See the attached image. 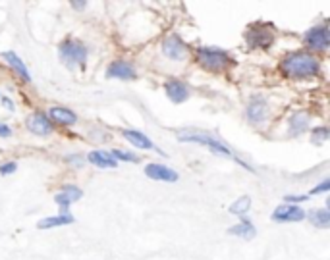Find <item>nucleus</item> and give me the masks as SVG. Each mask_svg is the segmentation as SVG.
I'll use <instances>...</instances> for the list:
<instances>
[{
	"label": "nucleus",
	"instance_id": "nucleus-1",
	"mask_svg": "<svg viewBox=\"0 0 330 260\" xmlns=\"http://www.w3.org/2000/svg\"><path fill=\"white\" fill-rule=\"evenodd\" d=\"M319 68H321L319 60L309 52H292L280 64V69L292 79L313 77L319 73Z\"/></svg>",
	"mask_w": 330,
	"mask_h": 260
},
{
	"label": "nucleus",
	"instance_id": "nucleus-7",
	"mask_svg": "<svg viewBox=\"0 0 330 260\" xmlns=\"http://www.w3.org/2000/svg\"><path fill=\"white\" fill-rule=\"evenodd\" d=\"M267 112H269V106H267V101H265L263 97H253V99L249 101V104H247V108H245V116H247V120H249L251 123H261V121H265Z\"/></svg>",
	"mask_w": 330,
	"mask_h": 260
},
{
	"label": "nucleus",
	"instance_id": "nucleus-9",
	"mask_svg": "<svg viewBox=\"0 0 330 260\" xmlns=\"http://www.w3.org/2000/svg\"><path fill=\"white\" fill-rule=\"evenodd\" d=\"M145 175L155 179V181H168V183L178 181V177H180L172 168H168L165 164H147L145 166Z\"/></svg>",
	"mask_w": 330,
	"mask_h": 260
},
{
	"label": "nucleus",
	"instance_id": "nucleus-11",
	"mask_svg": "<svg viewBox=\"0 0 330 260\" xmlns=\"http://www.w3.org/2000/svg\"><path fill=\"white\" fill-rule=\"evenodd\" d=\"M163 52L165 56H168L170 60H183L185 54H187V49L183 45V41L178 37V35H170L163 43Z\"/></svg>",
	"mask_w": 330,
	"mask_h": 260
},
{
	"label": "nucleus",
	"instance_id": "nucleus-24",
	"mask_svg": "<svg viewBox=\"0 0 330 260\" xmlns=\"http://www.w3.org/2000/svg\"><path fill=\"white\" fill-rule=\"evenodd\" d=\"M112 158L118 162V160H124V162H139V158L135 155H131V153H126V151H112L110 153Z\"/></svg>",
	"mask_w": 330,
	"mask_h": 260
},
{
	"label": "nucleus",
	"instance_id": "nucleus-3",
	"mask_svg": "<svg viewBox=\"0 0 330 260\" xmlns=\"http://www.w3.org/2000/svg\"><path fill=\"white\" fill-rule=\"evenodd\" d=\"M58 56H60V60H62L68 68H75V66H79V64H85V60H87V49H85L81 43H77V41H66V43L60 45Z\"/></svg>",
	"mask_w": 330,
	"mask_h": 260
},
{
	"label": "nucleus",
	"instance_id": "nucleus-32",
	"mask_svg": "<svg viewBox=\"0 0 330 260\" xmlns=\"http://www.w3.org/2000/svg\"><path fill=\"white\" fill-rule=\"evenodd\" d=\"M66 160H68V162H73V164H79V162H81V158H79V156H68Z\"/></svg>",
	"mask_w": 330,
	"mask_h": 260
},
{
	"label": "nucleus",
	"instance_id": "nucleus-23",
	"mask_svg": "<svg viewBox=\"0 0 330 260\" xmlns=\"http://www.w3.org/2000/svg\"><path fill=\"white\" fill-rule=\"evenodd\" d=\"M327 139H329V129H327V127H317V129L313 131L311 141H313L315 145H323Z\"/></svg>",
	"mask_w": 330,
	"mask_h": 260
},
{
	"label": "nucleus",
	"instance_id": "nucleus-19",
	"mask_svg": "<svg viewBox=\"0 0 330 260\" xmlns=\"http://www.w3.org/2000/svg\"><path fill=\"white\" fill-rule=\"evenodd\" d=\"M51 118L58 121V123H64V125H72V123H75L77 121V116L72 112V110H68V108H60V106H55V108H51Z\"/></svg>",
	"mask_w": 330,
	"mask_h": 260
},
{
	"label": "nucleus",
	"instance_id": "nucleus-17",
	"mask_svg": "<svg viewBox=\"0 0 330 260\" xmlns=\"http://www.w3.org/2000/svg\"><path fill=\"white\" fill-rule=\"evenodd\" d=\"M87 160H89L93 166H99V168H116V166H118V162H116V160L112 158V155L107 153V151H93V153H89Z\"/></svg>",
	"mask_w": 330,
	"mask_h": 260
},
{
	"label": "nucleus",
	"instance_id": "nucleus-20",
	"mask_svg": "<svg viewBox=\"0 0 330 260\" xmlns=\"http://www.w3.org/2000/svg\"><path fill=\"white\" fill-rule=\"evenodd\" d=\"M228 233H230V235L243 237V239H253V237L257 235V231H255L253 224H249L247 220H243V222H241V224H238V225H232V227L228 229Z\"/></svg>",
	"mask_w": 330,
	"mask_h": 260
},
{
	"label": "nucleus",
	"instance_id": "nucleus-28",
	"mask_svg": "<svg viewBox=\"0 0 330 260\" xmlns=\"http://www.w3.org/2000/svg\"><path fill=\"white\" fill-rule=\"evenodd\" d=\"M329 189H330V181L329 179H325V181H323L319 187H315L311 193H313V195H315V193H325V191H329Z\"/></svg>",
	"mask_w": 330,
	"mask_h": 260
},
{
	"label": "nucleus",
	"instance_id": "nucleus-13",
	"mask_svg": "<svg viewBox=\"0 0 330 260\" xmlns=\"http://www.w3.org/2000/svg\"><path fill=\"white\" fill-rule=\"evenodd\" d=\"M107 75H109V77H114V79H133V77H135V68H133L129 62L116 60V62H112L109 66Z\"/></svg>",
	"mask_w": 330,
	"mask_h": 260
},
{
	"label": "nucleus",
	"instance_id": "nucleus-18",
	"mask_svg": "<svg viewBox=\"0 0 330 260\" xmlns=\"http://www.w3.org/2000/svg\"><path fill=\"white\" fill-rule=\"evenodd\" d=\"M72 222H73V216H70V214H66V216L58 214V216L43 218V220L37 224V227H39V229H51V227H58V225H68V224H72Z\"/></svg>",
	"mask_w": 330,
	"mask_h": 260
},
{
	"label": "nucleus",
	"instance_id": "nucleus-16",
	"mask_svg": "<svg viewBox=\"0 0 330 260\" xmlns=\"http://www.w3.org/2000/svg\"><path fill=\"white\" fill-rule=\"evenodd\" d=\"M124 137L133 145V147H137V149H145V151H149V149H155V145L151 143V139L145 135V133H141V131H135V129H126L124 131Z\"/></svg>",
	"mask_w": 330,
	"mask_h": 260
},
{
	"label": "nucleus",
	"instance_id": "nucleus-29",
	"mask_svg": "<svg viewBox=\"0 0 330 260\" xmlns=\"http://www.w3.org/2000/svg\"><path fill=\"white\" fill-rule=\"evenodd\" d=\"M10 135H12V129L6 123H0V137H10Z\"/></svg>",
	"mask_w": 330,
	"mask_h": 260
},
{
	"label": "nucleus",
	"instance_id": "nucleus-12",
	"mask_svg": "<svg viewBox=\"0 0 330 260\" xmlns=\"http://www.w3.org/2000/svg\"><path fill=\"white\" fill-rule=\"evenodd\" d=\"M25 123H27V129H29L31 133H35V135H49V133L53 131L51 121H49V118H47L43 112L31 114Z\"/></svg>",
	"mask_w": 330,
	"mask_h": 260
},
{
	"label": "nucleus",
	"instance_id": "nucleus-6",
	"mask_svg": "<svg viewBox=\"0 0 330 260\" xmlns=\"http://www.w3.org/2000/svg\"><path fill=\"white\" fill-rule=\"evenodd\" d=\"M245 41H247L249 47L269 49L273 45V31L269 27H251L245 33Z\"/></svg>",
	"mask_w": 330,
	"mask_h": 260
},
{
	"label": "nucleus",
	"instance_id": "nucleus-27",
	"mask_svg": "<svg viewBox=\"0 0 330 260\" xmlns=\"http://www.w3.org/2000/svg\"><path fill=\"white\" fill-rule=\"evenodd\" d=\"M284 201L286 203H305V201H309L307 199V195H288V197H284Z\"/></svg>",
	"mask_w": 330,
	"mask_h": 260
},
{
	"label": "nucleus",
	"instance_id": "nucleus-31",
	"mask_svg": "<svg viewBox=\"0 0 330 260\" xmlns=\"http://www.w3.org/2000/svg\"><path fill=\"white\" fill-rule=\"evenodd\" d=\"M72 6H73L75 10H85V6H87V2H72Z\"/></svg>",
	"mask_w": 330,
	"mask_h": 260
},
{
	"label": "nucleus",
	"instance_id": "nucleus-10",
	"mask_svg": "<svg viewBox=\"0 0 330 260\" xmlns=\"http://www.w3.org/2000/svg\"><path fill=\"white\" fill-rule=\"evenodd\" d=\"M165 91H166V95H168V99H170L174 104H182L189 99V89H187V85L182 83V81H178V79L166 81Z\"/></svg>",
	"mask_w": 330,
	"mask_h": 260
},
{
	"label": "nucleus",
	"instance_id": "nucleus-8",
	"mask_svg": "<svg viewBox=\"0 0 330 260\" xmlns=\"http://www.w3.org/2000/svg\"><path fill=\"white\" fill-rule=\"evenodd\" d=\"M307 218V212L301 210L295 205H282L275 210L273 214V220L275 222H301Z\"/></svg>",
	"mask_w": 330,
	"mask_h": 260
},
{
	"label": "nucleus",
	"instance_id": "nucleus-15",
	"mask_svg": "<svg viewBox=\"0 0 330 260\" xmlns=\"http://www.w3.org/2000/svg\"><path fill=\"white\" fill-rule=\"evenodd\" d=\"M309 121H311V118H309L307 112H295L290 118V135H293V137L301 135L309 127Z\"/></svg>",
	"mask_w": 330,
	"mask_h": 260
},
{
	"label": "nucleus",
	"instance_id": "nucleus-14",
	"mask_svg": "<svg viewBox=\"0 0 330 260\" xmlns=\"http://www.w3.org/2000/svg\"><path fill=\"white\" fill-rule=\"evenodd\" d=\"M2 58L8 62V66L23 79V81H31V75H29V69L25 68V64L19 60V56L16 54V52H12V51H8V52H4L2 54Z\"/></svg>",
	"mask_w": 330,
	"mask_h": 260
},
{
	"label": "nucleus",
	"instance_id": "nucleus-26",
	"mask_svg": "<svg viewBox=\"0 0 330 260\" xmlns=\"http://www.w3.org/2000/svg\"><path fill=\"white\" fill-rule=\"evenodd\" d=\"M16 170H18V164H16V162H6V164H2V166H0V173H2V175L14 173Z\"/></svg>",
	"mask_w": 330,
	"mask_h": 260
},
{
	"label": "nucleus",
	"instance_id": "nucleus-22",
	"mask_svg": "<svg viewBox=\"0 0 330 260\" xmlns=\"http://www.w3.org/2000/svg\"><path fill=\"white\" fill-rule=\"evenodd\" d=\"M249 208H251V199L245 195V197H239L238 201H234V203L230 205V214H234V216H245Z\"/></svg>",
	"mask_w": 330,
	"mask_h": 260
},
{
	"label": "nucleus",
	"instance_id": "nucleus-25",
	"mask_svg": "<svg viewBox=\"0 0 330 260\" xmlns=\"http://www.w3.org/2000/svg\"><path fill=\"white\" fill-rule=\"evenodd\" d=\"M62 193H66L73 203H75L77 199H81V189L75 187V185H64V187H62Z\"/></svg>",
	"mask_w": 330,
	"mask_h": 260
},
{
	"label": "nucleus",
	"instance_id": "nucleus-4",
	"mask_svg": "<svg viewBox=\"0 0 330 260\" xmlns=\"http://www.w3.org/2000/svg\"><path fill=\"white\" fill-rule=\"evenodd\" d=\"M180 141H183V143H199V145H207L215 155H220V156H228V158H232V151L226 147V145H222L219 139H215V137H209V135H199V133H182L180 135Z\"/></svg>",
	"mask_w": 330,
	"mask_h": 260
},
{
	"label": "nucleus",
	"instance_id": "nucleus-5",
	"mask_svg": "<svg viewBox=\"0 0 330 260\" xmlns=\"http://www.w3.org/2000/svg\"><path fill=\"white\" fill-rule=\"evenodd\" d=\"M303 43L307 49L311 51H327L330 47V35L329 29L325 25L321 27H313L303 35Z\"/></svg>",
	"mask_w": 330,
	"mask_h": 260
},
{
	"label": "nucleus",
	"instance_id": "nucleus-2",
	"mask_svg": "<svg viewBox=\"0 0 330 260\" xmlns=\"http://www.w3.org/2000/svg\"><path fill=\"white\" fill-rule=\"evenodd\" d=\"M197 62H199L203 68L211 69V71H220V69H224V68L230 64V58H228L226 52L220 51V49L203 47V49L197 51Z\"/></svg>",
	"mask_w": 330,
	"mask_h": 260
},
{
	"label": "nucleus",
	"instance_id": "nucleus-21",
	"mask_svg": "<svg viewBox=\"0 0 330 260\" xmlns=\"http://www.w3.org/2000/svg\"><path fill=\"white\" fill-rule=\"evenodd\" d=\"M309 220H311V224L313 225H317V227H329L330 225V212L327 208H319V210H313V212H309Z\"/></svg>",
	"mask_w": 330,
	"mask_h": 260
},
{
	"label": "nucleus",
	"instance_id": "nucleus-30",
	"mask_svg": "<svg viewBox=\"0 0 330 260\" xmlns=\"http://www.w3.org/2000/svg\"><path fill=\"white\" fill-rule=\"evenodd\" d=\"M2 104H4V106L10 110V112H14V103H12L10 99H6V97H4V99H2Z\"/></svg>",
	"mask_w": 330,
	"mask_h": 260
}]
</instances>
